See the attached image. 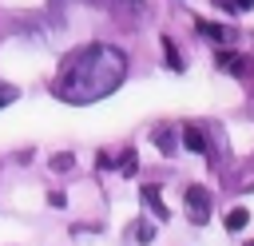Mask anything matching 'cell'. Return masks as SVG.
Wrapping results in <instances>:
<instances>
[{"label": "cell", "instance_id": "obj_12", "mask_svg": "<svg viewBox=\"0 0 254 246\" xmlns=\"http://www.w3.org/2000/svg\"><path fill=\"white\" fill-rule=\"evenodd\" d=\"M123 175H135V155H131V151L123 155Z\"/></svg>", "mask_w": 254, "mask_h": 246}, {"label": "cell", "instance_id": "obj_3", "mask_svg": "<svg viewBox=\"0 0 254 246\" xmlns=\"http://www.w3.org/2000/svg\"><path fill=\"white\" fill-rule=\"evenodd\" d=\"M198 32L206 36V40H214V44H238V32L234 28H226V24H210V20H198Z\"/></svg>", "mask_w": 254, "mask_h": 246}, {"label": "cell", "instance_id": "obj_11", "mask_svg": "<svg viewBox=\"0 0 254 246\" xmlns=\"http://www.w3.org/2000/svg\"><path fill=\"white\" fill-rule=\"evenodd\" d=\"M52 167H56V171H67V167H71V155H56Z\"/></svg>", "mask_w": 254, "mask_h": 246}, {"label": "cell", "instance_id": "obj_6", "mask_svg": "<svg viewBox=\"0 0 254 246\" xmlns=\"http://www.w3.org/2000/svg\"><path fill=\"white\" fill-rule=\"evenodd\" d=\"M183 143H187V151L206 155V139H202V131H198V127H187V131H183Z\"/></svg>", "mask_w": 254, "mask_h": 246}, {"label": "cell", "instance_id": "obj_4", "mask_svg": "<svg viewBox=\"0 0 254 246\" xmlns=\"http://www.w3.org/2000/svg\"><path fill=\"white\" fill-rule=\"evenodd\" d=\"M143 202L151 206V214H155L159 222H167V218H171V210L163 206V198H159V186H155V183H147V186H143Z\"/></svg>", "mask_w": 254, "mask_h": 246}, {"label": "cell", "instance_id": "obj_7", "mask_svg": "<svg viewBox=\"0 0 254 246\" xmlns=\"http://www.w3.org/2000/svg\"><path fill=\"white\" fill-rule=\"evenodd\" d=\"M246 222H250V210H246V206H234V210L226 214V230H230V234H234V230H242Z\"/></svg>", "mask_w": 254, "mask_h": 246}, {"label": "cell", "instance_id": "obj_2", "mask_svg": "<svg viewBox=\"0 0 254 246\" xmlns=\"http://www.w3.org/2000/svg\"><path fill=\"white\" fill-rule=\"evenodd\" d=\"M187 218L194 222V226H202L206 218H210V190L206 186H187Z\"/></svg>", "mask_w": 254, "mask_h": 246}, {"label": "cell", "instance_id": "obj_9", "mask_svg": "<svg viewBox=\"0 0 254 246\" xmlns=\"http://www.w3.org/2000/svg\"><path fill=\"white\" fill-rule=\"evenodd\" d=\"M12 99H20V91H16L12 83H4V79H0V107H8Z\"/></svg>", "mask_w": 254, "mask_h": 246}, {"label": "cell", "instance_id": "obj_10", "mask_svg": "<svg viewBox=\"0 0 254 246\" xmlns=\"http://www.w3.org/2000/svg\"><path fill=\"white\" fill-rule=\"evenodd\" d=\"M163 52H167V63H171V67H183V60H179V52H175L171 40H163Z\"/></svg>", "mask_w": 254, "mask_h": 246}, {"label": "cell", "instance_id": "obj_1", "mask_svg": "<svg viewBox=\"0 0 254 246\" xmlns=\"http://www.w3.org/2000/svg\"><path fill=\"white\" fill-rule=\"evenodd\" d=\"M127 75V56L111 44H87L79 52L67 56V63L60 67L52 91L64 103H95L107 99Z\"/></svg>", "mask_w": 254, "mask_h": 246}, {"label": "cell", "instance_id": "obj_5", "mask_svg": "<svg viewBox=\"0 0 254 246\" xmlns=\"http://www.w3.org/2000/svg\"><path fill=\"white\" fill-rule=\"evenodd\" d=\"M218 63H222L226 71H234V75L250 71V60H246V56H230V52H222V56H218Z\"/></svg>", "mask_w": 254, "mask_h": 246}, {"label": "cell", "instance_id": "obj_8", "mask_svg": "<svg viewBox=\"0 0 254 246\" xmlns=\"http://www.w3.org/2000/svg\"><path fill=\"white\" fill-rule=\"evenodd\" d=\"M131 230H135V242H151L155 238V226H147V222H135Z\"/></svg>", "mask_w": 254, "mask_h": 246}, {"label": "cell", "instance_id": "obj_13", "mask_svg": "<svg viewBox=\"0 0 254 246\" xmlns=\"http://www.w3.org/2000/svg\"><path fill=\"white\" fill-rule=\"evenodd\" d=\"M226 8H242L246 12V8H254V0H226Z\"/></svg>", "mask_w": 254, "mask_h": 246}]
</instances>
